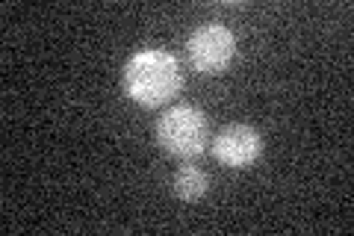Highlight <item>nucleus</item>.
Here are the masks:
<instances>
[{
    "instance_id": "nucleus-1",
    "label": "nucleus",
    "mask_w": 354,
    "mask_h": 236,
    "mask_svg": "<svg viewBox=\"0 0 354 236\" xmlns=\"http://www.w3.org/2000/svg\"><path fill=\"white\" fill-rule=\"evenodd\" d=\"M183 71L177 56L162 48L133 53L124 65V92L139 107H162L180 92Z\"/></svg>"
},
{
    "instance_id": "nucleus-2",
    "label": "nucleus",
    "mask_w": 354,
    "mask_h": 236,
    "mask_svg": "<svg viewBox=\"0 0 354 236\" xmlns=\"http://www.w3.org/2000/svg\"><path fill=\"white\" fill-rule=\"evenodd\" d=\"M207 116L195 107H171L169 112H162V118L157 121V142L165 154L180 156V160H195L198 154H204L207 148Z\"/></svg>"
},
{
    "instance_id": "nucleus-3",
    "label": "nucleus",
    "mask_w": 354,
    "mask_h": 236,
    "mask_svg": "<svg viewBox=\"0 0 354 236\" xmlns=\"http://www.w3.org/2000/svg\"><path fill=\"white\" fill-rule=\"evenodd\" d=\"M189 65L198 74H221L236 56V39L225 24H201L186 42Z\"/></svg>"
},
{
    "instance_id": "nucleus-4",
    "label": "nucleus",
    "mask_w": 354,
    "mask_h": 236,
    "mask_svg": "<svg viewBox=\"0 0 354 236\" xmlns=\"http://www.w3.org/2000/svg\"><path fill=\"white\" fill-rule=\"evenodd\" d=\"M263 151L260 133L248 125H230L213 139V156L227 168H248Z\"/></svg>"
},
{
    "instance_id": "nucleus-5",
    "label": "nucleus",
    "mask_w": 354,
    "mask_h": 236,
    "mask_svg": "<svg viewBox=\"0 0 354 236\" xmlns=\"http://www.w3.org/2000/svg\"><path fill=\"white\" fill-rule=\"evenodd\" d=\"M171 189H174V195L180 201H201L207 195V189H209V177H207L204 168L186 163V165H180L174 172Z\"/></svg>"
}]
</instances>
